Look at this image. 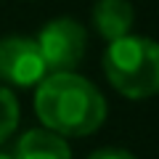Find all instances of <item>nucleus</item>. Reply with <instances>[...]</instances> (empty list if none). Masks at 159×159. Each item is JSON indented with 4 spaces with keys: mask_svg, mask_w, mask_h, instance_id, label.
Here are the masks:
<instances>
[{
    "mask_svg": "<svg viewBox=\"0 0 159 159\" xmlns=\"http://www.w3.org/2000/svg\"><path fill=\"white\" fill-rule=\"evenodd\" d=\"M133 21H135V11L130 0H98L93 6V27L109 43L127 37Z\"/></svg>",
    "mask_w": 159,
    "mask_h": 159,
    "instance_id": "obj_5",
    "label": "nucleus"
},
{
    "mask_svg": "<svg viewBox=\"0 0 159 159\" xmlns=\"http://www.w3.org/2000/svg\"><path fill=\"white\" fill-rule=\"evenodd\" d=\"M13 159H72L66 138L53 130H29L19 138Z\"/></svg>",
    "mask_w": 159,
    "mask_h": 159,
    "instance_id": "obj_6",
    "label": "nucleus"
},
{
    "mask_svg": "<svg viewBox=\"0 0 159 159\" xmlns=\"http://www.w3.org/2000/svg\"><path fill=\"white\" fill-rule=\"evenodd\" d=\"M34 111L45 130L58 135H90L106 119V101L101 90L74 72L48 74L34 93Z\"/></svg>",
    "mask_w": 159,
    "mask_h": 159,
    "instance_id": "obj_1",
    "label": "nucleus"
},
{
    "mask_svg": "<svg viewBox=\"0 0 159 159\" xmlns=\"http://www.w3.org/2000/svg\"><path fill=\"white\" fill-rule=\"evenodd\" d=\"M43 61H45L48 74H61V72H72L82 56H85V43H88V32L85 27L74 19H53L40 29V34L34 37Z\"/></svg>",
    "mask_w": 159,
    "mask_h": 159,
    "instance_id": "obj_3",
    "label": "nucleus"
},
{
    "mask_svg": "<svg viewBox=\"0 0 159 159\" xmlns=\"http://www.w3.org/2000/svg\"><path fill=\"white\" fill-rule=\"evenodd\" d=\"M88 159H135V157L130 151H125V148H98Z\"/></svg>",
    "mask_w": 159,
    "mask_h": 159,
    "instance_id": "obj_8",
    "label": "nucleus"
},
{
    "mask_svg": "<svg viewBox=\"0 0 159 159\" xmlns=\"http://www.w3.org/2000/svg\"><path fill=\"white\" fill-rule=\"evenodd\" d=\"M19 125V101L11 90L0 88V143L6 141Z\"/></svg>",
    "mask_w": 159,
    "mask_h": 159,
    "instance_id": "obj_7",
    "label": "nucleus"
},
{
    "mask_svg": "<svg viewBox=\"0 0 159 159\" xmlns=\"http://www.w3.org/2000/svg\"><path fill=\"white\" fill-rule=\"evenodd\" d=\"M48 77L45 61L32 37H3L0 40V80L16 88L40 85Z\"/></svg>",
    "mask_w": 159,
    "mask_h": 159,
    "instance_id": "obj_4",
    "label": "nucleus"
},
{
    "mask_svg": "<svg viewBox=\"0 0 159 159\" xmlns=\"http://www.w3.org/2000/svg\"><path fill=\"white\" fill-rule=\"evenodd\" d=\"M103 74L125 98H148L159 93V43L127 34L109 43L103 53Z\"/></svg>",
    "mask_w": 159,
    "mask_h": 159,
    "instance_id": "obj_2",
    "label": "nucleus"
},
{
    "mask_svg": "<svg viewBox=\"0 0 159 159\" xmlns=\"http://www.w3.org/2000/svg\"><path fill=\"white\" fill-rule=\"evenodd\" d=\"M0 159H13V157H3V154H0Z\"/></svg>",
    "mask_w": 159,
    "mask_h": 159,
    "instance_id": "obj_9",
    "label": "nucleus"
}]
</instances>
